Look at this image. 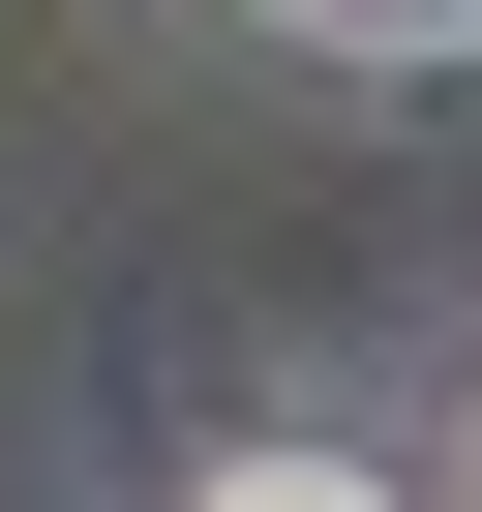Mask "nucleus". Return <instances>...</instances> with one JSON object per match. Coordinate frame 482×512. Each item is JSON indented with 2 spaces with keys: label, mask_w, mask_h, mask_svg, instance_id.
<instances>
[{
  "label": "nucleus",
  "mask_w": 482,
  "mask_h": 512,
  "mask_svg": "<svg viewBox=\"0 0 482 512\" xmlns=\"http://www.w3.org/2000/svg\"><path fill=\"white\" fill-rule=\"evenodd\" d=\"M181 512H392V482H362V452H211Z\"/></svg>",
  "instance_id": "obj_1"
}]
</instances>
